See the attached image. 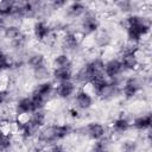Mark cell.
Segmentation results:
<instances>
[{"instance_id":"d4e9b609","label":"cell","mask_w":152,"mask_h":152,"mask_svg":"<svg viewBox=\"0 0 152 152\" xmlns=\"http://www.w3.org/2000/svg\"><path fill=\"white\" fill-rule=\"evenodd\" d=\"M52 68H68V69H74L72 58L69 55L64 53V52H59L52 59Z\"/></svg>"},{"instance_id":"9c48e42d","label":"cell","mask_w":152,"mask_h":152,"mask_svg":"<svg viewBox=\"0 0 152 152\" xmlns=\"http://www.w3.org/2000/svg\"><path fill=\"white\" fill-rule=\"evenodd\" d=\"M30 96L33 100L38 110L44 109L48 102H50V100L55 96V83L50 80L38 82L32 88Z\"/></svg>"},{"instance_id":"e0dca14e","label":"cell","mask_w":152,"mask_h":152,"mask_svg":"<svg viewBox=\"0 0 152 152\" xmlns=\"http://www.w3.org/2000/svg\"><path fill=\"white\" fill-rule=\"evenodd\" d=\"M88 4L82 1H74L68 2L64 11V18L66 20H78L88 10Z\"/></svg>"},{"instance_id":"ac0fdd59","label":"cell","mask_w":152,"mask_h":152,"mask_svg":"<svg viewBox=\"0 0 152 152\" xmlns=\"http://www.w3.org/2000/svg\"><path fill=\"white\" fill-rule=\"evenodd\" d=\"M91 37L93 44L96 49H107L113 43V34L108 28L104 27H100Z\"/></svg>"},{"instance_id":"9a60e30c","label":"cell","mask_w":152,"mask_h":152,"mask_svg":"<svg viewBox=\"0 0 152 152\" xmlns=\"http://www.w3.org/2000/svg\"><path fill=\"white\" fill-rule=\"evenodd\" d=\"M32 34L36 40L44 43V42H48L50 38H52L53 32L51 30L50 23L46 19L45 20L39 19V20H36L32 25Z\"/></svg>"},{"instance_id":"603a6c76","label":"cell","mask_w":152,"mask_h":152,"mask_svg":"<svg viewBox=\"0 0 152 152\" xmlns=\"http://www.w3.org/2000/svg\"><path fill=\"white\" fill-rule=\"evenodd\" d=\"M74 69L68 68H52L51 69V77L53 82H65V81H72L74 77Z\"/></svg>"},{"instance_id":"5b68a950","label":"cell","mask_w":152,"mask_h":152,"mask_svg":"<svg viewBox=\"0 0 152 152\" xmlns=\"http://www.w3.org/2000/svg\"><path fill=\"white\" fill-rule=\"evenodd\" d=\"M122 80H100L90 84L91 94L101 101H113L121 96Z\"/></svg>"},{"instance_id":"ba28073f","label":"cell","mask_w":152,"mask_h":152,"mask_svg":"<svg viewBox=\"0 0 152 152\" xmlns=\"http://www.w3.org/2000/svg\"><path fill=\"white\" fill-rule=\"evenodd\" d=\"M150 84V76L148 75H132L126 77L121 81V96L125 100H133L135 99L145 88V86Z\"/></svg>"},{"instance_id":"7402d4cb","label":"cell","mask_w":152,"mask_h":152,"mask_svg":"<svg viewBox=\"0 0 152 152\" xmlns=\"http://www.w3.org/2000/svg\"><path fill=\"white\" fill-rule=\"evenodd\" d=\"M113 6L116 8L119 13L125 14V15L138 13V11H140V4L137 1H132V0H120V1L114 2Z\"/></svg>"},{"instance_id":"4fadbf2b","label":"cell","mask_w":152,"mask_h":152,"mask_svg":"<svg viewBox=\"0 0 152 152\" xmlns=\"http://www.w3.org/2000/svg\"><path fill=\"white\" fill-rule=\"evenodd\" d=\"M94 106V95L91 91L81 88L76 90L75 95L72 96V107L81 112H87Z\"/></svg>"},{"instance_id":"4dcf8cb0","label":"cell","mask_w":152,"mask_h":152,"mask_svg":"<svg viewBox=\"0 0 152 152\" xmlns=\"http://www.w3.org/2000/svg\"><path fill=\"white\" fill-rule=\"evenodd\" d=\"M50 151H51V152H68L62 145H58V144L52 145V146L50 147Z\"/></svg>"},{"instance_id":"277c9868","label":"cell","mask_w":152,"mask_h":152,"mask_svg":"<svg viewBox=\"0 0 152 152\" xmlns=\"http://www.w3.org/2000/svg\"><path fill=\"white\" fill-rule=\"evenodd\" d=\"M74 132L70 124H51L45 125L36 135L37 142L40 146H52L69 138Z\"/></svg>"},{"instance_id":"f1b7e54d","label":"cell","mask_w":152,"mask_h":152,"mask_svg":"<svg viewBox=\"0 0 152 152\" xmlns=\"http://www.w3.org/2000/svg\"><path fill=\"white\" fill-rule=\"evenodd\" d=\"M11 101H12L11 93L5 88H0V108L6 104H10Z\"/></svg>"},{"instance_id":"f546056e","label":"cell","mask_w":152,"mask_h":152,"mask_svg":"<svg viewBox=\"0 0 152 152\" xmlns=\"http://www.w3.org/2000/svg\"><path fill=\"white\" fill-rule=\"evenodd\" d=\"M50 2H51V6H52L55 12L59 11V10H64L65 6L68 5V2L64 1V0H53V1H50Z\"/></svg>"},{"instance_id":"3957f363","label":"cell","mask_w":152,"mask_h":152,"mask_svg":"<svg viewBox=\"0 0 152 152\" xmlns=\"http://www.w3.org/2000/svg\"><path fill=\"white\" fill-rule=\"evenodd\" d=\"M48 114L44 109L36 110L25 119H18L14 122V128L23 140H31L36 138L37 133L46 125Z\"/></svg>"},{"instance_id":"2e32d148","label":"cell","mask_w":152,"mask_h":152,"mask_svg":"<svg viewBox=\"0 0 152 152\" xmlns=\"http://www.w3.org/2000/svg\"><path fill=\"white\" fill-rule=\"evenodd\" d=\"M103 70L107 80H122L121 77H122V74L125 72L120 63V59L118 57H112L104 61Z\"/></svg>"},{"instance_id":"1f68e13d","label":"cell","mask_w":152,"mask_h":152,"mask_svg":"<svg viewBox=\"0 0 152 152\" xmlns=\"http://www.w3.org/2000/svg\"><path fill=\"white\" fill-rule=\"evenodd\" d=\"M80 114H81V113H80L77 109H75L74 107H71V108L69 109V115H70L72 119H78V118H80Z\"/></svg>"},{"instance_id":"7a4b0ae2","label":"cell","mask_w":152,"mask_h":152,"mask_svg":"<svg viewBox=\"0 0 152 152\" xmlns=\"http://www.w3.org/2000/svg\"><path fill=\"white\" fill-rule=\"evenodd\" d=\"M103 64L104 61L100 56L91 57L74 72L72 81L76 83V86L84 87V86H90L96 81L106 78Z\"/></svg>"},{"instance_id":"d6a6232c","label":"cell","mask_w":152,"mask_h":152,"mask_svg":"<svg viewBox=\"0 0 152 152\" xmlns=\"http://www.w3.org/2000/svg\"><path fill=\"white\" fill-rule=\"evenodd\" d=\"M5 26H6V20L2 19V18H0V32H2V30H4Z\"/></svg>"},{"instance_id":"ffe728a7","label":"cell","mask_w":152,"mask_h":152,"mask_svg":"<svg viewBox=\"0 0 152 152\" xmlns=\"http://www.w3.org/2000/svg\"><path fill=\"white\" fill-rule=\"evenodd\" d=\"M151 125H152V115L150 112L140 114L131 121L132 128H134L138 132H146L151 129Z\"/></svg>"},{"instance_id":"e575fe53","label":"cell","mask_w":152,"mask_h":152,"mask_svg":"<svg viewBox=\"0 0 152 152\" xmlns=\"http://www.w3.org/2000/svg\"><path fill=\"white\" fill-rule=\"evenodd\" d=\"M40 152H51V151H50V148H49V150H46V151H40Z\"/></svg>"},{"instance_id":"8fae6325","label":"cell","mask_w":152,"mask_h":152,"mask_svg":"<svg viewBox=\"0 0 152 152\" xmlns=\"http://www.w3.org/2000/svg\"><path fill=\"white\" fill-rule=\"evenodd\" d=\"M59 45H61L62 52L69 55L70 57L71 56H76V55H78L82 51V39H81V36L76 31L69 28L68 31H65L62 34Z\"/></svg>"},{"instance_id":"7c38bea8","label":"cell","mask_w":152,"mask_h":152,"mask_svg":"<svg viewBox=\"0 0 152 152\" xmlns=\"http://www.w3.org/2000/svg\"><path fill=\"white\" fill-rule=\"evenodd\" d=\"M76 132L81 137L87 138L91 141H96L107 137V127L100 121H89L86 125L78 127Z\"/></svg>"},{"instance_id":"44dd1931","label":"cell","mask_w":152,"mask_h":152,"mask_svg":"<svg viewBox=\"0 0 152 152\" xmlns=\"http://www.w3.org/2000/svg\"><path fill=\"white\" fill-rule=\"evenodd\" d=\"M131 128H132V126H131V120H129L127 116H125V115H119V116H116V118L112 121V124H110V129H112V132H113L114 134H116V135H122V134H125L126 132H128Z\"/></svg>"},{"instance_id":"5bb4252c","label":"cell","mask_w":152,"mask_h":152,"mask_svg":"<svg viewBox=\"0 0 152 152\" xmlns=\"http://www.w3.org/2000/svg\"><path fill=\"white\" fill-rule=\"evenodd\" d=\"M37 109L33 100L31 99L30 95H25V96H21L19 97L14 104H13V112H14V115L17 118H21V116H28L30 114L34 113Z\"/></svg>"},{"instance_id":"52a82bcc","label":"cell","mask_w":152,"mask_h":152,"mask_svg":"<svg viewBox=\"0 0 152 152\" xmlns=\"http://www.w3.org/2000/svg\"><path fill=\"white\" fill-rule=\"evenodd\" d=\"M139 52H140V45H138V44L126 42L120 48L118 58L120 59V63H121L125 72L137 71L139 69V66L141 65V62L139 58Z\"/></svg>"},{"instance_id":"8992f818","label":"cell","mask_w":152,"mask_h":152,"mask_svg":"<svg viewBox=\"0 0 152 152\" xmlns=\"http://www.w3.org/2000/svg\"><path fill=\"white\" fill-rule=\"evenodd\" d=\"M26 65L32 71L33 78L38 82L48 81L51 76V69L48 65L46 56L40 51H33L27 53L25 59Z\"/></svg>"},{"instance_id":"4316f807","label":"cell","mask_w":152,"mask_h":152,"mask_svg":"<svg viewBox=\"0 0 152 152\" xmlns=\"http://www.w3.org/2000/svg\"><path fill=\"white\" fill-rule=\"evenodd\" d=\"M14 8H15V1L12 0H4L0 1V18L2 19H12L14 14Z\"/></svg>"},{"instance_id":"d6986e66","label":"cell","mask_w":152,"mask_h":152,"mask_svg":"<svg viewBox=\"0 0 152 152\" xmlns=\"http://www.w3.org/2000/svg\"><path fill=\"white\" fill-rule=\"evenodd\" d=\"M77 90V86L74 81L59 82L55 86V96L59 100H69L71 99Z\"/></svg>"},{"instance_id":"30bf717a","label":"cell","mask_w":152,"mask_h":152,"mask_svg":"<svg viewBox=\"0 0 152 152\" xmlns=\"http://www.w3.org/2000/svg\"><path fill=\"white\" fill-rule=\"evenodd\" d=\"M101 27L99 13L94 8H88L87 12L78 19V32L82 37L93 36Z\"/></svg>"},{"instance_id":"6da1fadb","label":"cell","mask_w":152,"mask_h":152,"mask_svg":"<svg viewBox=\"0 0 152 152\" xmlns=\"http://www.w3.org/2000/svg\"><path fill=\"white\" fill-rule=\"evenodd\" d=\"M120 26L125 30L128 43L140 45L142 39L150 33L151 19L145 14L133 13V14L125 15L120 20Z\"/></svg>"},{"instance_id":"484cf974","label":"cell","mask_w":152,"mask_h":152,"mask_svg":"<svg viewBox=\"0 0 152 152\" xmlns=\"http://www.w3.org/2000/svg\"><path fill=\"white\" fill-rule=\"evenodd\" d=\"M24 33V31L21 30V27L17 24H10V25H6L2 30V36L8 40V42H12L13 39L18 38L19 36H21Z\"/></svg>"},{"instance_id":"83f0119b","label":"cell","mask_w":152,"mask_h":152,"mask_svg":"<svg viewBox=\"0 0 152 152\" xmlns=\"http://www.w3.org/2000/svg\"><path fill=\"white\" fill-rule=\"evenodd\" d=\"M139 142L133 139L124 140L119 146V152H138Z\"/></svg>"},{"instance_id":"836d02e7","label":"cell","mask_w":152,"mask_h":152,"mask_svg":"<svg viewBox=\"0 0 152 152\" xmlns=\"http://www.w3.org/2000/svg\"><path fill=\"white\" fill-rule=\"evenodd\" d=\"M89 152H112V150H109V151H89Z\"/></svg>"},{"instance_id":"cb8c5ba5","label":"cell","mask_w":152,"mask_h":152,"mask_svg":"<svg viewBox=\"0 0 152 152\" xmlns=\"http://www.w3.org/2000/svg\"><path fill=\"white\" fill-rule=\"evenodd\" d=\"M13 135L0 125V152H8L13 147Z\"/></svg>"}]
</instances>
